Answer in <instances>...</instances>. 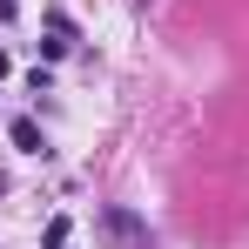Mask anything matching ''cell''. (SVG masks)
<instances>
[{"instance_id": "3", "label": "cell", "mask_w": 249, "mask_h": 249, "mask_svg": "<svg viewBox=\"0 0 249 249\" xmlns=\"http://www.w3.org/2000/svg\"><path fill=\"white\" fill-rule=\"evenodd\" d=\"M47 34H54V41H74V20H68L61 7H47Z\"/></svg>"}, {"instance_id": "1", "label": "cell", "mask_w": 249, "mask_h": 249, "mask_svg": "<svg viewBox=\"0 0 249 249\" xmlns=\"http://www.w3.org/2000/svg\"><path fill=\"white\" fill-rule=\"evenodd\" d=\"M94 236H101V243H115V249H148V222H142L135 209L108 202L101 215H94Z\"/></svg>"}, {"instance_id": "4", "label": "cell", "mask_w": 249, "mask_h": 249, "mask_svg": "<svg viewBox=\"0 0 249 249\" xmlns=\"http://www.w3.org/2000/svg\"><path fill=\"white\" fill-rule=\"evenodd\" d=\"M7 68H14V61H7V47H0V74H7Z\"/></svg>"}, {"instance_id": "2", "label": "cell", "mask_w": 249, "mask_h": 249, "mask_svg": "<svg viewBox=\"0 0 249 249\" xmlns=\"http://www.w3.org/2000/svg\"><path fill=\"white\" fill-rule=\"evenodd\" d=\"M7 135H14V148H27V155H41V128L27 122V115H20V122H7Z\"/></svg>"}]
</instances>
